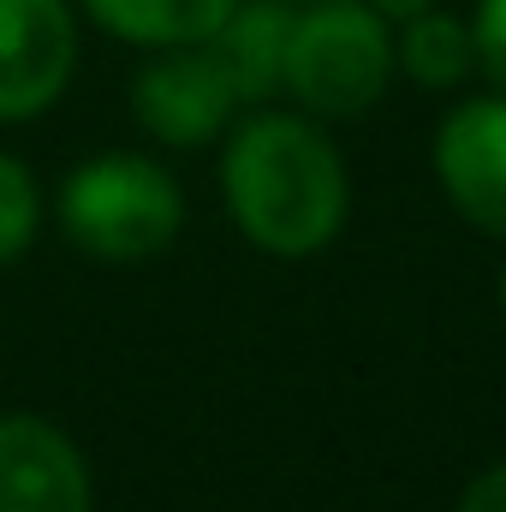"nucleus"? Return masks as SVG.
<instances>
[{
  "label": "nucleus",
  "instance_id": "2eb2a0df",
  "mask_svg": "<svg viewBox=\"0 0 506 512\" xmlns=\"http://www.w3.org/2000/svg\"><path fill=\"white\" fill-rule=\"evenodd\" d=\"M501 316H506V268H501Z\"/></svg>",
  "mask_w": 506,
  "mask_h": 512
},
{
  "label": "nucleus",
  "instance_id": "9d476101",
  "mask_svg": "<svg viewBox=\"0 0 506 512\" xmlns=\"http://www.w3.org/2000/svg\"><path fill=\"white\" fill-rule=\"evenodd\" d=\"M393 66H405V78L417 90H453L477 72V42H471V24L459 12H417L399 24V42H393Z\"/></svg>",
  "mask_w": 506,
  "mask_h": 512
},
{
  "label": "nucleus",
  "instance_id": "9b49d317",
  "mask_svg": "<svg viewBox=\"0 0 506 512\" xmlns=\"http://www.w3.org/2000/svg\"><path fill=\"white\" fill-rule=\"evenodd\" d=\"M36 227H42V197H36V179L24 173V161H12V155L0 149V268H6V262H18V256L30 251Z\"/></svg>",
  "mask_w": 506,
  "mask_h": 512
},
{
  "label": "nucleus",
  "instance_id": "ddd939ff",
  "mask_svg": "<svg viewBox=\"0 0 506 512\" xmlns=\"http://www.w3.org/2000/svg\"><path fill=\"white\" fill-rule=\"evenodd\" d=\"M459 512H506V465H489L465 483L459 495Z\"/></svg>",
  "mask_w": 506,
  "mask_h": 512
},
{
  "label": "nucleus",
  "instance_id": "f03ea898",
  "mask_svg": "<svg viewBox=\"0 0 506 512\" xmlns=\"http://www.w3.org/2000/svg\"><path fill=\"white\" fill-rule=\"evenodd\" d=\"M179 221V179L137 149H102L60 185V227L90 262H149L179 239Z\"/></svg>",
  "mask_w": 506,
  "mask_h": 512
},
{
  "label": "nucleus",
  "instance_id": "7ed1b4c3",
  "mask_svg": "<svg viewBox=\"0 0 506 512\" xmlns=\"http://www.w3.org/2000/svg\"><path fill=\"white\" fill-rule=\"evenodd\" d=\"M393 84V30L370 0H310L292 18L280 90L316 120H358Z\"/></svg>",
  "mask_w": 506,
  "mask_h": 512
},
{
  "label": "nucleus",
  "instance_id": "1a4fd4ad",
  "mask_svg": "<svg viewBox=\"0 0 506 512\" xmlns=\"http://www.w3.org/2000/svg\"><path fill=\"white\" fill-rule=\"evenodd\" d=\"M108 36L137 48H179V42H209L215 24L239 0H78Z\"/></svg>",
  "mask_w": 506,
  "mask_h": 512
},
{
  "label": "nucleus",
  "instance_id": "0eeeda50",
  "mask_svg": "<svg viewBox=\"0 0 506 512\" xmlns=\"http://www.w3.org/2000/svg\"><path fill=\"white\" fill-rule=\"evenodd\" d=\"M0 512H90V465L48 417H0Z\"/></svg>",
  "mask_w": 506,
  "mask_h": 512
},
{
  "label": "nucleus",
  "instance_id": "423d86ee",
  "mask_svg": "<svg viewBox=\"0 0 506 512\" xmlns=\"http://www.w3.org/2000/svg\"><path fill=\"white\" fill-rule=\"evenodd\" d=\"M435 179L477 233L506 239V96H471L441 120Z\"/></svg>",
  "mask_w": 506,
  "mask_h": 512
},
{
  "label": "nucleus",
  "instance_id": "f257e3e1",
  "mask_svg": "<svg viewBox=\"0 0 506 512\" xmlns=\"http://www.w3.org/2000/svg\"><path fill=\"white\" fill-rule=\"evenodd\" d=\"M233 227L268 256H316L352 209V179L328 131L304 114H251L221 149Z\"/></svg>",
  "mask_w": 506,
  "mask_h": 512
},
{
  "label": "nucleus",
  "instance_id": "39448f33",
  "mask_svg": "<svg viewBox=\"0 0 506 512\" xmlns=\"http://www.w3.org/2000/svg\"><path fill=\"white\" fill-rule=\"evenodd\" d=\"M78 72L72 0H0V126L48 114Z\"/></svg>",
  "mask_w": 506,
  "mask_h": 512
},
{
  "label": "nucleus",
  "instance_id": "f8f14e48",
  "mask_svg": "<svg viewBox=\"0 0 506 512\" xmlns=\"http://www.w3.org/2000/svg\"><path fill=\"white\" fill-rule=\"evenodd\" d=\"M471 42H477V66L506 90V0H477Z\"/></svg>",
  "mask_w": 506,
  "mask_h": 512
},
{
  "label": "nucleus",
  "instance_id": "4468645a",
  "mask_svg": "<svg viewBox=\"0 0 506 512\" xmlns=\"http://www.w3.org/2000/svg\"><path fill=\"white\" fill-rule=\"evenodd\" d=\"M370 6H376V12L387 18V24H405V18H417V12H429L435 0H370Z\"/></svg>",
  "mask_w": 506,
  "mask_h": 512
},
{
  "label": "nucleus",
  "instance_id": "20e7f679",
  "mask_svg": "<svg viewBox=\"0 0 506 512\" xmlns=\"http://www.w3.org/2000/svg\"><path fill=\"white\" fill-rule=\"evenodd\" d=\"M233 108H239V90L221 72V60L209 54V42L155 48V60H143L131 78L137 126L173 149H197V143L221 137L233 126Z\"/></svg>",
  "mask_w": 506,
  "mask_h": 512
},
{
  "label": "nucleus",
  "instance_id": "6e6552de",
  "mask_svg": "<svg viewBox=\"0 0 506 512\" xmlns=\"http://www.w3.org/2000/svg\"><path fill=\"white\" fill-rule=\"evenodd\" d=\"M292 0H239L215 36H209V54L221 60V72L233 78L239 102H268L280 90V72H286V42H292Z\"/></svg>",
  "mask_w": 506,
  "mask_h": 512
}]
</instances>
